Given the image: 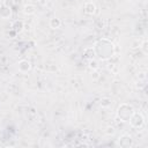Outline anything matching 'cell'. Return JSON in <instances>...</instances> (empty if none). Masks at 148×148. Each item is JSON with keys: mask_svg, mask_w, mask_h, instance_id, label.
Wrapping results in <instances>:
<instances>
[{"mask_svg": "<svg viewBox=\"0 0 148 148\" xmlns=\"http://www.w3.org/2000/svg\"><path fill=\"white\" fill-rule=\"evenodd\" d=\"M117 146L121 148H130L133 146V138L130 134H123L117 140Z\"/></svg>", "mask_w": 148, "mask_h": 148, "instance_id": "277c9868", "label": "cell"}, {"mask_svg": "<svg viewBox=\"0 0 148 148\" xmlns=\"http://www.w3.org/2000/svg\"><path fill=\"white\" fill-rule=\"evenodd\" d=\"M0 16L2 18H10L12 16V8L6 5V3H1L0 5Z\"/></svg>", "mask_w": 148, "mask_h": 148, "instance_id": "8992f818", "label": "cell"}, {"mask_svg": "<svg viewBox=\"0 0 148 148\" xmlns=\"http://www.w3.org/2000/svg\"><path fill=\"white\" fill-rule=\"evenodd\" d=\"M88 1H92V0H88Z\"/></svg>", "mask_w": 148, "mask_h": 148, "instance_id": "2e32d148", "label": "cell"}, {"mask_svg": "<svg viewBox=\"0 0 148 148\" xmlns=\"http://www.w3.org/2000/svg\"><path fill=\"white\" fill-rule=\"evenodd\" d=\"M147 45H148V42H147V39H145V40L142 42V44H141V50H142V52H143L145 54L148 53V47H147Z\"/></svg>", "mask_w": 148, "mask_h": 148, "instance_id": "7c38bea8", "label": "cell"}, {"mask_svg": "<svg viewBox=\"0 0 148 148\" xmlns=\"http://www.w3.org/2000/svg\"><path fill=\"white\" fill-rule=\"evenodd\" d=\"M134 111L135 110H134L133 105H131L128 103H121L117 109V117L121 121H128L130 118L132 117V114L134 113Z\"/></svg>", "mask_w": 148, "mask_h": 148, "instance_id": "7a4b0ae2", "label": "cell"}, {"mask_svg": "<svg viewBox=\"0 0 148 148\" xmlns=\"http://www.w3.org/2000/svg\"><path fill=\"white\" fill-rule=\"evenodd\" d=\"M49 24H50V28H52V29H59L60 25H61V21L58 17H52L50 20V23Z\"/></svg>", "mask_w": 148, "mask_h": 148, "instance_id": "8fae6325", "label": "cell"}, {"mask_svg": "<svg viewBox=\"0 0 148 148\" xmlns=\"http://www.w3.org/2000/svg\"><path fill=\"white\" fill-rule=\"evenodd\" d=\"M96 57L99 60H109L116 53L114 44L108 38H99L94 43L92 46Z\"/></svg>", "mask_w": 148, "mask_h": 148, "instance_id": "6da1fadb", "label": "cell"}, {"mask_svg": "<svg viewBox=\"0 0 148 148\" xmlns=\"http://www.w3.org/2000/svg\"><path fill=\"white\" fill-rule=\"evenodd\" d=\"M10 28H12V30H13L15 34H20V32H22V30H23V28H24V22H23L22 20H15V21L12 23Z\"/></svg>", "mask_w": 148, "mask_h": 148, "instance_id": "52a82bcc", "label": "cell"}, {"mask_svg": "<svg viewBox=\"0 0 148 148\" xmlns=\"http://www.w3.org/2000/svg\"><path fill=\"white\" fill-rule=\"evenodd\" d=\"M83 54H84V58H86V59H88V60H91V59H94V58L96 57V54H95V51H94L92 46H91V47H87V49L84 50Z\"/></svg>", "mask_w": 148, "mask_h": 148, "instance_id": "9c48e42d", "label": "cell"}, {"mask_svg": "<svg viewBox=\"0 0 148 148\" xmlns=\"http://www.w3.org/2000/svg\"><path fill=\"white\" fill-rule=\"evenodd\" d=\"M130 125L134 128H141L145 125V118L140 112H135L132 114V117L130 118Z\"/></svg>", "mask_w": 148, "mask_h": 148, "instance_id": "3957f363", "label": "cell"}, {"mask_svg": "<svg viewBox=\"0 0 148 148\" xmlns=\"http://www.w3.org/2000/svg\"><path fill=\"white\" fill-rule=\"evenodd\" d=\"M84 13L88 15H94L96 13V5L94 3V1H87L83 6Z\"/></svg>", "mask_w": 148, "mask_h": 148, "instance_id": "ba28073f", "label": "cell"}, {"mask_svg": "<svg viewBox=\"0 0 148 148\" xmlns=\"http://www.w3.org/2000/svg\"><path fill=\"white\" fill-rule=\"evenodd\" d=\"M17 68L21 73H28L30 69H31V62L27 59H22L18 61L17 64Z\"/></svg>", "mask_w": 148, "mask_h": 148, "instance_id": "5b68a950", "label": "cell"}, {"mask_svg": "<svg viewBox=\"0 0 148 148\" xmlns=\"http://www.w3.org/2000/svg\"><path fill=\"white\" fill-rule=\"evenodd\" d=\"M110 102H111L110 98H108V97H103V98L101 99V105H102V106H109V105H110Z\"/></svg>", "mask_w": 148, "mask_h": 148, "instance_id": "4fadbf2b", "label": "cell"}, {"mask_svg": "<svg viewBox=\"0 0 148 148\" xmlns=\"http://www.w3.org/2000/svg\"><path fill=\"white\" fill-rule=\"evenodd\" d=\"M35 12H36V7L31 3H28L23 7V13L25 15H32V14H35Z\"/></svg>", "mask_w": 148, "mask_h": 148, "instance_id": "30bf717a", "label": "cell"}, {"mask_svg": "<svg viewBox=\"0 0 148 148\" xmlns=\"http://www.w3.org/2000/svg\"><path fill=\"white\" fill-rule=\"evenodd\" d=\"M89 67H90V68H94V69H96V68L98 67V64H97V61H96L95 59H91V60H89Z\"/></svg>", "mask_w": 148, "mask_h": 148, "instance_id": "5bb4252c", "label": "cell"}, {"mask_svg": "<svg viewBox=\"0 0 148 148\" xmlns=\"http://www.w3.org/2000/svg\"><path fill=\"white\" fill-rule=\"evenodd\" d=\"M37 1H42V0H37Z\"/></svg>", "mask_w": 148, "mask_h": 148, "instance_id": "9a60e30c", "label": "cell"}]
</instances>
